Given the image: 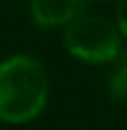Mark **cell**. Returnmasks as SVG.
Segmentation results:
<instances>
[{
	"label": "cell",
	"mask_w": 127,
	"mask_h": 130,
	"mask_svg": "<svg viewBox=\"0 0 127 130\" xmlns=\"http://www.w3.org/2000/svg\"><path fill=\"white\" fill-rule=\"evenodd\" d=\"M50 94L45 66L32 55H11L0 62V121L20 126L36 119Z\"/></svg>",
	"instance_id": "1"
},
{
	"label": "cell",
	"mask_w": 127,
	"mask_h": 130,
	"mask_svg": "<svg viewBox=\"0 0 127 130\" xmlns=\"http://www.w3.org/2000/svg\"><path fill=\"white\" fill-rule=\"evenodd\" d=\"M64 46L70 57L84 64H109L120 57L123 37L116 23L95 14H82L66 25Z\"/></svg>",
	"instance_id": "2"
},
{
	"label": "cell",
	"mask_w": 127,
	"mask_h": 130,
	"mask_svg": "<svg viewBox=\"0 0 127 130\" xmlns=\"http://www.w3.org/2000/svg\"><path fill=\"white\" fill-rule=\"evenodd\" d=\"M89 0H27L30 18L36 27L50 30L59 25H68L77 16L84 14Z\"/></svg>",
	"instance_id": "3"
},
{
	"label": "cell",
	"mask_w": 127,
	"mask_h": 130,
	"mask_svg": "<svg viewBox=\"0 0 127 130\" xmlns=\"http://www.w3.org/2000/svg\"><path fill=\"white\" fill-rule=\"evenodd\" d=\"M116 62L118 64H116V69L109 78L107 91L116 103H127V50L120 53V57Z\"/></svg>",
	"instance_id": "4"
},
{
	"label": "cell",
	"mask_w": 127,
	"mask_h": 130,
	"mask_svg": "<svg viewBox=\"0 0 127 130\" xmlns=\"http://www.w3.org/2000/svg\"><path fill=\"white\" fill-rule=\"evenodd\" d=\"M116 27H118L120 37L127 39V0H118V5H116Z\"/></svg>",
	"instance_id": "5"
}]
</instances>
